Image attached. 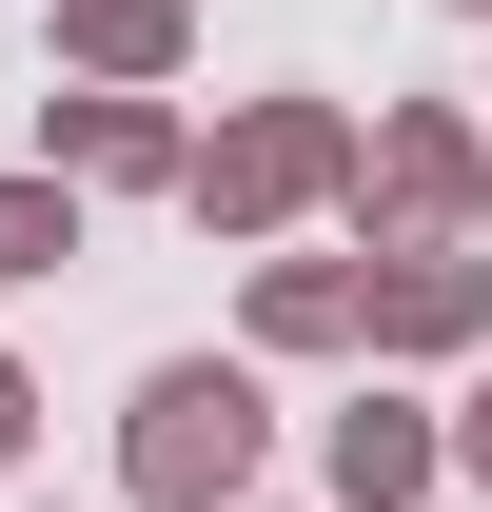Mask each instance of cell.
<instances>
[{"label":"cell","instance_id":"cell-7","mask_svg":"<svg viewBox=\"0 0 492 512\" xmlns=\"http://www.w3.org/2000/svg\"><path fill=\"white\" fill-rule=\"evenodd\" d=\"M256 355H374V256H256Z\"/></svg>","mask_w":492,"mask_h":512},{"label":"cell","instance_id":"cell-2","mask_svg":"<svg viewBox=\"0 0 492 512\" xmlns=\"http://www.w3.org/2000/svg\"><path fill=\"white\" fill-rule=\"evenodd\" d=\"M178 217L217 256H256V237H296V217H355V119L335 99H237V119L197 138V178H178Z\"/></svg>","mask_w":492,"mask_h":512},{"label":"cell","instance_id":"cell-9","mask_svg":"<svg viewBox=\"0 0 492 512\" xmlns=\"http://www.w3.org/2000/svg\"><path fill=\"white\" fill-rule=\"evenodd\" d=\"M79 256V178H0V276H60Z\"/></svg>","mask_w":492,"mask_h":512},{"label":"cell","instance_id":"cell-6","mask_svg":"<svg viewBox=\"0 0 492 512\" xmlns=\"http://www.w3.org/2000/svg\"><path fill=\"white\" fill-rule=\"evenodd\" d=\"M315 473H335V512H414L433 493V473H453V434H433V414H414V394H335V434H315Z\"/></svg>","mask_w":492,"mask_h":512},{"label":"cell","instance_id":"cell-12","mask_svg":"<svg viewBox=\"0 0 492 512\" xmlns=\"http://www.w3.org/2000/svg\"><path fill=\"white\" fill-rule=\"evenodd\" d=\"M453 20H492V0H453Z\"/></svg>","mask_w":492,"mask_h":512},{"label":"cell","instance_id":"cell-5","mask_svg":"<svg viewBox=\"0 0 492 512\" xmlns=\"http://www.w3.org/2000/svg\"><path fill=\"white\" fill-rule=\"evenodd\" d=\"M374 355H492V256L473 237H394L374 256Z\"/></svg>","mask_w":492,"mask_h":512},{"label":"cell","instance_id":"cell-4","mask_svg":"<svg viewBox=\"0 0 492 512\" xmlns=\"http://www.w3.org/2000/svg\"><path fill=\"white\" fill-rule=\"evenodd\" d=\"M40 178H79V197H178L197 178V138H178V99H40Z\"/></svg>","mask_w":492,"mask_h":512},{"label":"cell","instance_id":"cell-3","mask_svg":"<svg viewBox=\"0 0 492 512\" xmlns=\"http://www.w3.org/2000/svg\"><path fill=\"white\" fill-rule=\"evenodd\" d=\"M492 217V119H453V99H394V119L355 138V237H473Z\"/></svg>","mask_w":492,"mask_h":512},{"label":"cell","instance_id":"cell-11","mask_svg":"<svg viewBox=\"0 0 492 512\" xmlns=\"http://www.w3.org/2000/svg\"><path fill=\"white\" fill-rule=\"evenodd\" d=\"M453 473H473V493H492V375H473V414H453Z\"/></svg>","mask_w":492,"mask_h":512},{"label":"cell","instance_id":"cell-8","mask_svg":"<svg viewBox=\"0 0 492 512\" xmlns=\"http://www.w3.org/2000/svg\"><path fill=\"white\" fill-rule=\"evenodd\" d=\"M178 60H197V0H60V79L99 99H158Z\"/></svg>","mask_w":492,"mask_h":512},{"label":"cell","instance_id":"cell-1","mask_svg":"<svg viewBox=\"0 0 492 512\" xmlns=\"http://www.w3.org/2000/svg\"><path fill=\"white\" fill-rule=\"evenodd\" d=\"M256 453H276L256 355H158L138 414H119V493L138 512H256Z\"/></svg>","mask_w":492,"mask_h":512},{"label":"cell","instance_id":"cell-10","mask_svg":"<svg viewBox=\"0 0 492 512\" xmlns=\"http://www.w3.org/2000/svg\"><path fill=\"white\" fill-rule=\"evenodd\" d=\"M20 453H40V375L0 355V473H20Z\"/></svg>","mask_w":492,"mask_h":512}]
</instances>
